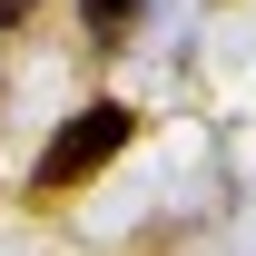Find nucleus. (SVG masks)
Returning <instances> with one entry per match:
<instances>
[{"label":"nucleus","mask_w":256,"mask_h":256,"mask_svg":"<svg viewBox=\"0 0 256 256\" xmlns=\"http://www.w3.org/2000/svg\"><path fill=\"white\" fill-rule=\"evenodd\" d=\"M128 128H138V118H128L118 98H98V108H79V118H69L60 138H50V158H40V197H50V188H79L89 168H108V158L128 148Z\"/></svg>","instance_id":"nucleus-1"},{"label":"nucleus","mask_w":256,"mask_h":256,"mask_svg":"<svg viewBox=\"0 0 256 256\" xmlns=\"http://www.w3.org/2000/svg\"><path fill=\"white\" fill-rule=\"evenodd\" d=\"M79 10H89V30H98V40H118L128 20H138V10H148V0H79Z\"/></svg>","instance_id":"nucleus-2"},{"label":"nucleus","mask_w":256,"mask_h":256,"mask_svg":"<svg viewBox=\"0 0 256 256\" xmlns=\"http://www.w3.org/2000/svg\"><path fill=\"white\" fill-rule=\"evenodd\" d=\"M20 20H30V0H0V30H20Z\"/></svg>","instance_id":"nucleus-3"}]
</instances>
